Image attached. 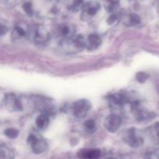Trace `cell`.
<instances>
[{
    "mask_svg": "<svg viewBox=\"0 0 159 159\" xmlns=\"http://www.w3.org/2000/svg\"><path fill=\"white\" fill-rule=\"evenodd\" d=\"M26 34L28 39L37 45H43L49 42L51 39L50 32L42 25L36 24L28 26Z\"/></svg>",
    "mask_w": 159,
    "mask_h": 159,
    "instance_id": "cell-1",
    "label": "cell"
},
{
    "mask_svg": "<svg viewBox=\"0 0 159 159\" xmlns=\"http://www.w3.org/2000/svg\"><path fill=\"white\" fill-rule=\"evenodd\" d=\"M27 143H29L31 150L35 154H43L48 147V143L45 139L34 133L28 136Z\"/></svg>",
    "mask_w": 159,
    "mask_h": 159,
    "instance_id": "cell-2",
    "label": "cell"
},
{
    "mask_svg": "<svg viewBox=\"0 0 159 159\" xmlns=\"http://www.w3.org/2000/svg\"><path fill=\"white\" fill-rule=\"evenodd\" d=\"M91 108V102L85 98H82L74 102L72 105V113L76 118H84L88 115Z\"/></svg>",
    "mask_w": 159,
    "mask_h": 159,
    "instance_id": "cell-3",
    "label": "cell"
},
{
    "mask_svg": "<svg viewBox=\"0 0 159 159\" xmlns=\"http://www.w3.org/2000/svg\"><path fill=\"white\" fill-rule=\"evenodd\" d=\"M100 4L96 1H89L83 4L82 7V14L81 17L84 21H88L93 18L99 10H100Z\"/></svg>",
    "mask_w": 159,
    "mask_h": 159,
    "instance_id": "cell-4",
    "label": "cell"
},
{
    "mask_svg": "<svg viewBox=\"0 0 159 159\" xmlns=\"http://www.w3.org/2000/svg\"><path fill=\"white\" fill-rule=\"evenodd\" d=\"M122 124V118L119 115L112 113L106 117L103 122V126L108 132L114 133L116 132Z\"/></svg>",
    "mask_w": 159,
    "mask_h": 159,
    "instance_id": "cell-5",
    "label": "cell"
},
{
    "mask_svg": "<svg viewBox=\"0 0 159 159\" xmlns=\"http://www.w3.org/2000/svg\"><path fill=\"white\" fill-rule=\"evenodd\" d=\"M124 140L129 146L134 148L140 147L144 143L142 137L139 135L136 129H129L124 136Z\"/></svg>",
    "mask_w": 159,
    "mask_h": 159,
    "instance_id": "cell-6",
    "label": "cell"
},
{
    "mask_svg": "<svg viewBox=\"0 0 159 159\" xmlns=\"http://www.w3.org/2000/svg\"><path fill=\"white\" fill-rule=\"evenodd\" d=\"M35 106L41 112V113L47 114V115H53L56 112V106L51 100L48 98H37L35 100Z\"/></svg>",
    "mask_w": 159,
    "mask_h": 159,
    "instance_id": "cell-7",
    "label": "cell"
},
{
    "mask_svg": "<svg viewBox=\"0 0 159 159\" xmlns=\"http://www.w3.org/2000/svg\"><path fill=\"white\" fill-rule=\"evenodd\" d=\"M107 100L111 108L118 109L126 103L129 102L130 98L124 93H113L109 95Z\"/></svg>",
    "mask_w": 159,
    "mask_h": 159,
    "instance_id": "cell-8",
    "label": "cell"
},
{
    "mask_svg": "<svg viewBox=\"0 0 159 159\" xmlns=\"http://www.w3.org/2000/svg\"><path fill=\"white\" fill-rule=\"evenodd\" d=\"M4 103L10 112H20L23 109V104L20 98L13 93L5 94Z\"/></svg>",
    "mask_w": 159,
    "mask_h": 159,
    "instance_id": "cell-9",
    "label": "cell"
},
{
    "mask_svg": "<svg viewBox=\"0 0 159 159\" xmlns=\"http://www.w3.org/2000/svg\"><path fill=\"white\" fill-rule=\"evenodd\" d=\"M59 35L65 41L71 40L75 35V28L73 25L69 23H64L60 26Z\"/></svg>",
    "mask_w": 159,
    "mask_h": 159,
    "instance_id": "cell-10",
    "label": "cell"
},
{
    "mask_svg": "<svg viewBox=\"0 0 159 159\" xmlns=\"http://www.w3.org/2000/svg\"><path fill=\"white\" fill-rule=\"evenodd\" d=\"M67 43H69L70 47L75 51H80L85 48V42L86 38L83 35H75L71 40L67 41Z\"/></svg>",
    "mask_w": 159,
    "mask_h": 159,
    "instance_id": "cell-11",
    "label": "cell"
},
{
    "mask_svg": "<svg viewBox=\"0 0 159 159\" xmlns=\"http://www.w3.org/2000/svg\"><path fill=\"white\" fill-rule=\"evenodd\" d=\"M102 44V38L96 34H92L88 36L85 42V48L89 51H94L99 48Z\"/></svg>",
    "mask_w": 159,
    "mask_h": 159,
    "instance_id": "cell-12",
    "label": "cell"
},
{
    "mask_svg": "<svg viewBox=\"0 0 159 159\" xmlns=\"http://www.w3.org/2000/svg\"><path fill=\"white\" fill-rule=\"evenodd\" d=\"M80 159H100L101 151L99 149H82L78 153Z\"/></svg>",
    "mask_w": 159,
    "mask_h": 159,
    "instance_id": "cell-13",
    "label": "cell"
},
{
    "mask_svg": "<svg viewBox=\"0 0 159 159\" xmlns=\"http://www.w3.org/2000/svg\"><path fill=\"white\" fill-rule=\"evenodd\" d=\"M50 123L49 115L44 113H40L35 120V124L37 129L45 130L48 127Z\"/></svg>",
    "mask_w": 159,
    "mask_h": 159,
    "instance_id": "cell-14",
    "label": "cell"
},
{
    "mask_svg": "<svg viewBox=\"0 0 159 159\" xmlns=\"http://www.w3.org/2000/svg\"><path fill=\"white\" fill-rule=\"evenodd\" d=\"M15 153L5 143H0V159H14Z\"/></svg>",
    "mask_w": 159,
    "mask_h": 159,
    "instance_id": "cell-15",
    "label": "cell"
},
{
    "mask_svg": "<svg viewBox=\"0 0 159 159\" xmlns=\"http://www.w3.org/2000/svg\"><path fill=\"white\" fill-rule=\"evenodd\" d=\"M140 23H141V18L136 13L129 14V15L126 16L124 20V23L127 26H136V25L140 24Z\"/></svg>",
    "mask_w": 159,
    "mask_h": 159,
    "instance_id": "cell-16",
    "label": "cell"
},
{
    "mask_svg": "<svg viewBox=\"0 0 159 159\" xmlns=\"http://www.w3.org/2000/svg\"><path fill=\"white\" fill-rule=\"evenodd\" d=\"M26 37V31L23 29L20 26H17L13 28L12 31V34H11V37L13 41H18L20 39L23 38V37Z\"/></svg>",
    "mask_w": 159,
    "mask_h": 159,
    "instance_id": "cell-17",
    "label": "cell"
},
{
    "mask_svg": "<svg viewBox=\"0 0 159 159\" xmlns=\"http://www.w3.org/2000/svg\"><path fill=\"white\" fill-rule=\"evenodd\" d=\"M83 128L84 130L86 132H89V133H93L96 130V123L95 122L94 119H92V118H89V119H87L86 121H85L83 124Z\"/></svg>",
    "mask_w": 159,
    "mask_h": 159,
    "instance_id": "cell-18",
    "label": "cell"
},
{
    "mask_svg": "<svg viewBox=\"0 0 159 159\" xmlns=\"http://www.w3.org/2000/svg\"><path fill=\"white\" fill-rule=\"evenodd\" d=\"M106 9L109 12H113L116 10L120 6V0H104Z\"/></svg>",
    "mask_w": 159,
    "mask_h": 159,
    "instance_id": "cell-19",
    "label": "cell"
},
{
    "mask_svg": "<svg viewBox=\"0 0 159 159\" xmlns=\"http://www.w3.org/2000/svg\"><path fill=\"white\" fill-rule=\"evenodd\" d=\"M19 133L20 131L16 128H8L4 131L5 136L9 139H16L19 136Z\"/></svg>",
    "mask_w": 159,
    "mask_h": 159,
    "instance_id": "cell-20",
    "label": "cell"
},
{
    "mask_svg": "<svg viewBox=\"0 0 159 159\" xmlns=\"http://www.w3.org/2000/svg\"><path fill=\"white\" fill-rule=\"evenodd\" d=\"M23 9L28 16H32L34 14V9L31 3L26 2L23 5Z\"/></svg>",
    "mask_w": 159,
    "mask_h": 159,
    "instance_id": "cell-21",
    "label": "cell"
},
{
    "mask_svg": "<svg viewBox=\"0 0 159 159\" xmlns=\"http://www.w3.org/2000/svg\"><path fill=\"white\" fill-rule=\"evenodd\" d=\"M136 79L138 82L144 83L148 79V75L146 73H143V72L138 73V74L136 75Z\"/></svg>",
    "mask_w": 159,
    "mask_h": 159,
    "instance_id": "cell-22",
    "label": "cell"
},
{
    "mask_svg": "<svg viewBox=\"0 0 159 159\" xmlns=\"http://www.w3.org/2000/svg\"><path fill=\"white\" fill-rule=\"evenodd\" d=\"M8 31H9V29H8V27L6 25L0 23V37L4 36L5 34H7Z\"/></svg>",
    "mask_w": 159,
    "mask_h": 159,
    "instance_id": "cell-23",
    "label": "cell"
},
{
    "mask_svg": "<svg viewBox=\"0 0 159 159\" xmlns=\"http://www.w3.org/2000/svg\"><path fill=\"white\" fill-rule=\"evenodd\" d=\"M116 20H117V16L111 15L107 20V23H108V24H113Z\"/></svg>",
    "mask_w": 159,
    "mask_h": 159,
    "instance_id": "cell-24",
    "label": "cell"
},
{
    "mask_svg": "<svg viewBox=\"0 0 159 159\" xmlns=\"http://www.w3.org/2000/svg\"><path fill=\"white\" fill-rule=\"evenodd\" d=\"M144 159H159V158L158 157H157L155 155H154V154H148V155H147L145 157H144Z\"/></svg>",
    "mask_w": 159,
    "mask_h": 159,
    "instance_id": "cell-25",
    "label": "cell"
},
{
    "mask_svg": "<svg viewBox=\"0 0 159 159\" xmlns=\"http://www.w3.org/2000/svg\"><path fill=\"white\" fill-rule=\"evenodd\" d=\"M155 129H156L157 137H158V138L159 140V123H157L156 124V126H155Z\"/></svg>",
    "mask_w": 159,
    "mask_h": 159,
    "instance_id": "cell-26",
    "label": "cell"
},
{
    "mask_svg": "<svg viewBox=\"0 0 159 159\" xmlns=\"http://www.w3.org/2000/svg\"><path fill=\"white\" fill-rule=\"evenodd\" d=\"M108 159H118V158H116V157H109Z\"/></svg>",
    "mask_w": 159,
    "mask_h": 159,
    "instance_id": "cell-27",
    "label": "cell"
},
{
    "mask_svg": "<svg viewBox=\"0 0 159 159\" xmlns=\"http://www.w3.org/2000/svg\"><path fill=\"white\" fill-rule=\"evenodd\" d=\"M4 1H8V0H4Z\"/></svg>",
    "mask_w": 159,
    "mask_h": 159,
    "instance_id": "cell-28",
    "label": "cell"
}]
</instances>
